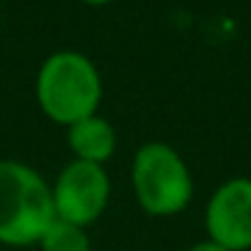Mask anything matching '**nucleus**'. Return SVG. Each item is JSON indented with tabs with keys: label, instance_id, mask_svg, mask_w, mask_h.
Returning a JSON list of instances; mask_svg holds the SVG:
<instances>
[{
	"label": "nucleus",
	"instance_id": "obj_1",
	"mask_svg": "<svg viewBox=\"0 0 251 251\" xmlns=\"http://www.w3.org/2000/svg\"><path fill=\"white\" fill-rule=\"evenodd\" d=\"M40 111L57 126H69L99 113L103 81L99 67L81 52L59 50L50 54L35 79Z\"/></svg>",
	"mask_w": 251,
	"mask_h": 251
},
{
	"label": "nucleus",
	"instance_id": "obj_2",
	"mask_svg": "<svg viewBox=\"0 0 251 251\" xmlns=\"http://www.w3.org/2000/svg\"><path fill=\"white\" fill-rule=\"evenodd\" d=\"M52 219V185L32 165L0 158V244H40Z\"/></svg>",
	"mask_w": 251,
	"mask_h": 251
},
{
	"label": "nucleus",
	"instance_id": "obj_3",
	"mask_svg": "<svg viewBox=\"0 0 251 251\" xmlns=\"http://www.w3.org/2000/svg\"><path fill=\"white\" fill-rule=\"evenodd\" d=\"M131 185L136 202L151 217H175L187 209L195 195L187 163L173 146L160 141H148L136 151Z\"/></svg>",
	"mask_w": 251,
	"mask_h": 251
},
{
	"label": "nucleus",
	"instance_id": "obj_4",
	"mask_svg": "<svg viewBox=\"0 0 251 251\" xmlns=\"http://www.w3.org/2000/svg\"><path fill=\"white\" fill-rule=\"evenodd\" d=\"M108 197L111 180L106 168L86 160L67 163L52 185L54 217L79 224L84 229L106 212Z\"/></svg>",
	"mask_w": 251,
	"mask_h": 251
},
{
	"label": "nucleus",
	"instance_id": "obj_5",
	"mask_svg": "<svg viewBox=\"0 0 251 251\" xmlns=\"http://www.w3.org/2000/svg\"><path fill=\"white\" fill-rule=\"evenodd\" d=\"M204 229L207 239L229 251L251 249V177H231L212 192Z\"/></svg>",
	"mask_w": 251,
	"mask_h": 251
},
{
	"label": "nucleus",
	"instance_id": "obj_6",
	"mask_svg": "<svg viewBox=\"0 0 251 251\" xmlns=\"http://www.w3.org/2000/svg\"><path fill=\"white\" fill-rule=\"evenodd\" d=\"M67 143L74 160H86L96 165H106L118 146V133L113 123L103 116L94 113L67 128Z\"/></svg>",
	"mask_w": 251,
	"mask_h": 251
},
{
	"label": "nucleus",
	"instance_id": "obj_7",
	"mask_svg": "<svg viewBox=\"0 0 251 251\" xmlns=\"http://www.w3.org/2000/svg\"><path fill=\"white\" fill-rule=\"evenodd\" d=\"M37 246L42 251H91V239L84 226L54 217Z\"/></svg>",
	"mask_w": 251,
	"mask_h": 251
},
{
	"label": "nucleus",
	"instance_id": "obj_8",
	"mask_svg": "<svg viewBox=\"0 0 251 251\" xmlns=\"http://www.w3.org/2000/svg\"><path fill=\"white\" fill-rule=\"evenodd\" d=\"M190 251H229V249H224L222 244H217V241H212V239H202V241H197L195 246H190Z\"/></svg>",
	"mask_w": 251,
	"mask_h": 251
},
{
	"label": "nucleus",
	"instance_id": "obj_9",
	"mask_svg": "<svg viewBox=\"0 0 251 251\" xmlns=\"http://www.w3.org/2000/svg\"><path fill=\"white\" fill-rule=\"evenodd\" d=\"M79 3H84V5H91V8H101V5H108L111 0H79Z\"/></svg>",
	"mask_w": 251,
	"mask_h": 251
}]
</instances>
